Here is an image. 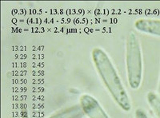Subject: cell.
Instances as JSON below:
<instances>
[{"instance_id":"cell-6","label":"cell","mask_w":160,"mask_h":118,"mask_svg":"<svg viewBox=\"0 0 160 118\" xmlns=\"http://www.w3.org/2000/svg\"><path fill=\"white\" fill-rule=\"evenodd\" d=\"M148 101L151 109L155 111L158 118H160V97L153 92H149L148 94Z\"/></svg>"},{"instance_id":"cell-8","label":"cell","mask_w":160,"mask_h":118,"mask_svg":"<svg viewBox=\"0 0 160 118\" xmlns=\"http://www.w3.org/2000/svg\"><path fill=\"white\" fill-rule=\"evenodd\" d=\"M158 92H159L160 93V82H159V86H158Z\"/></svg>"},{"instance_id":"cell-1","label":"cell","mask_w":160,"mask_h":118,"mask_svg":"<svg viewBox=\"0 0 160 118\" xmlns=\"http://www.w3.org/2000/svg\"><path fill=\"white\" fill-rule=\"evenodd\" d=\"M91 54L95 69L113 100L122 110L130 112L131 109L130 97L109 56L100 48H95Z\"/></svg>"},{"instance_id":"cell-5","label":"cell","mask_w":160,"mask_h":118,"mask_svg":"<svg viewBox=\"0 0 160 118\" xmlns=\"http://www.w3.org/2000/svg\"><path fill=\"white\" fill-rule=\"evenodd\" d=\"M84 115L85 114L81 106L75 105L71 107L62 109L61 111H58L55 114L51 115L47 118H82Z\"/></svg>"},{"instance_id":"cell-2","label":"cell","mask_w":160,"mask_h":118,"mask_svg":"<svg viewBox=\"0 0 160 118\" xmlns=\"http://www.w3.org/2000/svg\"><path fill=\"white\" fill-rule=\"evenodd\" d=\"M126 68L130 87L138 89L142 79V55L138 37L131 33L126 43Z\"/></svg>"},{"instance_id":"cell-7","label":"cell","mask_w":160,"mask_h":118,"mask_svg":"<svg viewBox=\"0 0 160 118\" xmlns=\"http://www.w3.org/2000/svg\"><path fill=\"white\" fill-rule=\"evenodd\" d=\"M135 118H149L145 111L141 109H138L135 111Z\"/></svg>"},{"instance_id":"cell-3","label":"cell","mask_w":160,"mask_h":118,"mask_svg":"<svg viewBox=\"0 0 160 118\" xmlns=\"http://www.w3.org/2000/svg\"><path fill=\"white\" fill-rule=\"evenodd\" d=\"M79 106L89 118H110L96 98L89 94L80 97Z\"/></svg>"},{"instance_id":"cell-4","label":"cell","mask_w":160,"mask_h":118,"mask_svg":"<svg viewBox=\"0 0 160 118\" xmlns=\"http://www.w3.org/2000/svg\"><path fill=\"white\" fill-rule=\"evenodd\" d=\"M135 26L140 32L160 37V19L140 18L135 22Z\"/></svg>"}]
</instances>
